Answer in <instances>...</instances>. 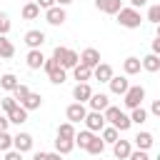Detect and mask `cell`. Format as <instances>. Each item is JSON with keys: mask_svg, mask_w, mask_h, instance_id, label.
<instances>
[{"mask_svg": "<svg viewBox=\"0 0 160 160\" xmlns=\"http://www.w3.org/2000/svg\"><path fill=\"white\" fill-rule=\"evenodd\" d=\"M5 160H22V152H18V150H5Z\"/></svg>", "mask_w": 160, "mask_h": 160, "instance_id": "ab89813d", "label": "cell"}, {"mask_svg": "<svg viewBox=\"0 0 160 160\" xmlns=\"http://www.w3.org/2000/svg\"><path fill=\"white\" fill-rule=\"evenodd\" d=\"M70 2H75V0H55V5H60V8H65V5H70Z\"/></svg>", "mask_w": 160, "mask_h": 160, "instance_id": "c3c4849f", "label": "cell"}, {"mask_svg": "<svg viewBox=\"0 0 160 160\" xmlns=\"http://www.w3.org/2000/svg\"><path fill=\"white\" fill-rule=\"evenodd\" d=\"M12 150H18V152L32 150V135H30V132H18V135H12Z\"/></svg>", "mask_w": 160, "mask_h": 160, "instance_id": "ba28073f", "label": "cell"}, {"mask_svg": "<svg viewBox=\"0 0 160 160\" xmlns=\"http://www.w3.org/2000/svg\"><path fill=\"white\" fill-rule=\"evenodd\" d=\"M8 115V120L12 122V125H22V122H28V110L22 108V105H15L10 112H5Z\"/></svg>", "mask_w": 160, "mask_h": 160, "instance_id": "e0dca14e", "label": "cell"}, {"mask_svg": "<svg viewBox=\"0 0 160 160\" xmlns=\"http://www.w3.org/2000/svg\"><path fill=\"white\" fill-rule=\"evenodd\" d=\"M145 5H148V0H130V8H135V10L138 8H145Z\"/></svg>", "mask_w": 160, "mask_h": 160, "instance_id": "7bdbcfd3", "label": "cell"}, {"mask_svg": "<svg viewBox=\"0 0 160 160\" xmlns=\"http://www.w3.org/2000/svg\"><path fill=\"white\" fill-rule=\"evenodd\" d=\"M20 105H22V108H25L28 112H30V110H38V108L42 105V95H40V92H32V90H30V95H28V98H25V100H22Z\"/></svg>", "mask_w": 160, "mask_h": 160, "instance_id": "44dd1931", "label": "cell"}, {"mask_svg": "<svg viewBox=\"0 0 160 160\" xmlns=\"http://www.w3.org/2000/svg\"><path fill=\"white\" fill-rule=\"evenodd\" d=\"M85 112H88V108H85V102H72V105H68V110H65V118H68V122H82L85 120Z\"/></svg>", "mask_w": 160, "mask_h": 160, "instance_id": "8992f818", "label": "cell"}, {"mask_svg": "<svg viewBox=\"0 0 160 160\" xmlns=\"http://www.w3.org/2000/svg\"><path fill=\"white\" fill-rule=\"evenodd\" d=\"M45 40H48V38H45L42 30H28V32H25V45H28L30 50H40Z\"/></svg>", "mask_w": 160, "mask_h": 160, "instance_id": "9c48e42d", "label": "cell"}, {"mask_svg": "<svg viewBox=\"0 0 160 160\" xmlns=\"http://www.w3.org/2000/svg\"><path fill=\"white\" fill-rule=\"evenodd\" d=\"M8 125H10L8 115H2V112H0V130H8Z\"/></svg>", "mask_w": 160, "mask_h": 160, "instance_id": "ee69618b", "label": "cell"}, {"mask_svg": "<svg viewBox=\"0 0 160 160\" xmlns=\"http://www.w3.org/2000/svg\"><path fill=\"white\" fill-rule=\"evenodd\" d=\"M92 75H95V80H100V82H108L115 72H112V68L108 65V62H98L95 68H92Z\"/></svg>", "mask_w": 160, "mask_h": 160, "instance_id": "2e32d148", "label": "cell"}, {"mask_svg": "<svg viewBox=\"0 0 160 160\" xmlns=\"http://www.w3.org/2000/svg\"><path fill=\"white\" fill-rule=\"evenodd\" d=\"M150 52L160 55V38H155V40H152V50H150Z\"/></svg>", "mask_w": 160, "mask_h": 160, "instance_id": "f6af8a7d", "label": "cell"}, {"mask_svg": "<svg viewBox=\"0 0 160 160\" xmlns=\"http://www.w3.org/2000/svg\"><path fill=\"white\" fill-rule=\"evenodd\" d=\"M48 78H50V82H52V85H62V82L68 80V70H65V68H60V65H55V68L48 72Z\"/></svg>", "mask_w": 160, "mask_h": 160, "instance_id": "7402d4cb", "label": "cell"}, {"mask_svg": "<svg viewBox=\"0 0 160 160\" xmlns=\"http://www.w3.org/2000/svg\"><path fill=\"white\" fill-rule=\"evenodd\" d=\"M145 120H148V110H145L142 105L132 108V112H130V122H135V125H142Z\"/></svg>", "mask_w": 160, "mask_h": 160, "instance_id": "f546056e", "label": "cell"}, {"mask_svg": "<svg viewBox=\"0 0 160 160\" xmlns=\"http://www.w3.org/2000/svg\"><path fill=\"white\" fill-rule=\"evenodd\" d=\"M108 85H110L112 95H125V90L130 88V80H128V75H112L108 80Z\"/></svg>", "mask_w": 160, "mask_h": 160, "instance_id": "52a82bcc", "label": "cell"}, {"mask_svg": "<svg viewBox=\"0 0 160 160\" xmlns=\"http://www.w3.org/2000/svg\"><path fill=\"white\" fill-rule=\"evenodd\" d=\"M18 85H20V82H18V78H15L12 72H5V75H0V88H2V90L12 92V90H15Z\"/></svg>", "mask_w": 160, "mask_h": 160, "instance_id": "484cf974", "label": "cell"}, {"mask_svg": "<svg viewBox=\"0 0 160 160\" xmlns=\"http://www.w3.org/2000/svg\"><path fill=\"white\" fill-rule=\"evenodd\" d=\"M130 125H132V122H130V115H125L122 110H120V115L112 120V128H115L118 132H125V130H130Z\"/></svg>", "mask_w": 160, "mask_h": 160, "instance_id": "4316f807", "label": "cell"}, {"mask_svg": "<svg viewBox=\"0 0 160 160\" xmlns=\"http://www.w3.org/2000/svg\"><path fill=\"white\" fill-rule=\"evenodd\" d=\"M115 15H118V22H120L122 28H128V30H135V28H140V22H142V18H140V12H138L135 8H120Z\"/></svg>", "mask_w": 160, "mask_h": 160, "instance_id": "7a4b0ae2", "label": "cell"}, {"mask_svg": "<svg viewBox=\"0 0 160 160\" xmlns=\"http://www.w3.org/2000/svg\"><path fill=\"white\" fill-rule=\"evenodd\" d=\"M35 5H38L40 10H48V8H52V5H55V0H35Z\"/></svg>", "mask_w": 160, "mask_h": 160, "instance_id": "60d3db41", "label": "cell"}, {"mask_svg": "<svg viewBox=\"0 0 160 160\" xmlns=\"http://www.w3.org/2000/svg\"><path fill=\"white\" fill-rule=\"evenodd\" d=\"M118 138H120V132H118V130H115V128H112V125H105V128H102V130H100V140H102V142H105V145H108V142H110V145H112V142H115V140H118Z\"/></svg>", "mask_w": 160, "mask_h": 160, "instance_id": "83f0119b", "label": "cell"}, {"mask_svg": "<svg viewBox=\"0 0 160 160\" xmlns=\"http://www.w3.org/2000/svg\"><path fill=\"white\" fill-rule=\"evenodd\" d=\"M90 95H92L90 82H78V85L72 88V98H75V102H88Z\"/></svg>", "mask_w": 160, "mask_h": 160, "instance_id": "8fae6325", "label": "cell"}, {"mask_svg": "<svg viewBox=\"0 0 160 160\" xmlns=\"http://www.w3.org/2000/svg\"><path fill=\"white\" fill-rule=\"evenodd\" d=\"M45 20H48V25H62L65 20H68V12H65V8H60V5H52V8H48L45 10Z\"/></svg>", "mask_w": 160, "mask_h": 160, "instance_id": "5b68a950", "label": "cell"}, {"mask_svg": "<svg viewBox=\"0 0 160 160\" xmlns=\"http://www.w3.org/2000/svg\"><path fill=\"white\" fill-rule=\"evenodd\" d=\"M142 68H140V58H135V55H130V58H125L122 60V72L130 78V75H138Z\"/></svg>", "mask_w": 160, "mask_h": 160, "instance_id": "d6986e66", "label": "cell"}, {"mask_svg": "<svg viewBox=\"0 0 160 160\" xmlns=\"http://www.w3.org/2000/svg\"><path fill=\"white\" fill-rule=\"evenodd\" d=\"M10 28H12V22H10L8 12H0V35H8V32H10Z\"/></svg>", "mask_w": 160, "mask_h": 160, "instance_id": "74e56055", "label": "cell"}, {"mask_svg": "<svg viewBox=\"0 0 160 160\" xmlns=\"http://www.w3.org/2000/svg\"><path fill=\"white\" fill-rule=\"evenodd\" d=\"M12 55H15V45H12V40H8V35H0V58L8 60V58H12Z\"/></svg>", "mask_w": 160, "mask_h": 160, "instance_id": "cb8c5ba5", "label": "cell"}, {"mask_svg": "<svg viewBox=\"0 0 160 160\" xmlns=\"http://www.w3.org/2000/svg\"><path fill=\"white\" fill-rule=\"evenodd\" d=\"M15 105H18V100H15L12 95H5V98L0 100V108H2V112H10V110H12Z\"/></svg>", "mask_w": 160, "mask_h": 160, "instance_id": "8d00e7d4", "label": "cell"}, {"mask_svg": "<svg viewBox=\"0 0 160 160\" xmlns=\"http://www.w3.org/2000/svg\"><path fill=\"white\" fill-rule=\"evenodd\" d=\"M140 68H142V70H148V72H158V70H160V55L148 52V55L140 60Z\"/></svg>", "mask_w": 160, "mask_h": 160, "instance_id": "9a60e30c", "label": "cell"}, {"mask_svg": "<svg viewBox=\"0 0 160 160\" xmlns=\"http://www.w3.org/2000/svg\"><path fill=\"white\" fill-rule=\"evenodd\" d=\"M28 95H30V88H28V85H18V88L12 90V98L18 100V105H20V102H22Z\"/></svg>", "mask_w": 160, "mask_h": 160, "instance_id": "e575fe53", "label": "cell"}, {"mask_svg": "<svg viewBox=\"0 0 160 160\" xmlns=\"http://www.w3.org/2000/svg\"><path fill=\"white\" fill-rule=\"evenodd\" d=\"M25 2H35V0H25Z\"/></svg>", "mask_w": 160, "mask_h": 160, "instance_id": "681fc988", "label": "cell"}, {"mask_svg": "<svg viewBox=\"0 0 160 160\" xmlns=\"http://www.w3.org/2000/svg\"><path fill=\"white\" fill-rule=\"evenodd\" d=\"M78 62H80V65H85V68H90V70H92V68H95V65H98V62H100V52H98V50H95V48H85V50H82V52H80V60H78Z\"/></svg>", "mask_w": 160, "mask_h": 160, "instance_id": "30bf717a", "label": "cell"}, {"mask_svg": "<svg viewBox=\"0 0 160 160\" xmlns=\"http://www.w3.org/2000/svg\"><path fill=\"white\" fill-rule=\"evenodd\" d=\"M128 160H150V155H148V150H130Z\"/></svg>", "mask_w": 160, "mask_h": 160, "instance_id": "f35d334b", "label": "cell"}, {"mask_svg": "<svg viewBox=\"0 0 160 160\" xmlns=\"http://www.w3.org/2000/svg\"><path fill=\"white\" fill-rule=\"evenodd\" d=\"M10 148H12V135L8 130H0V152H5Z\"/></svg>", "mask_w": 160, "mask_h": 160, "instance_id": "836d02e7", "label": "cell"}, {"mask_svg": "<svg viewBox=\"0 0 160 160\" xmlns=\"http://www.w3.org/2000/svg\"><path fill=\"white\" fill-rule=\"evenodd\" d=\"M58 138H75V125L72 122H62L60 128H58Z\"/></svg>", "mask_w": 160, "mask_h": 160, "instance_id": "d6a6232c", "label": "cell"}, {"mask_svg": "<svg viewBox=\"0 0 160 160\" xmlns=\"http://www.w3.org/2000/svg\"><path fill=\"white\" fill-rule=\"evenodd\" d=\"M85 150H88L90 155H102V150H105V142L100 140V135H95V138L90 140V145H88Z\"/></svg>", "mask_w": 160, "mask_h": 160, "instance_id": "1f68e13d", "label": "cell"}, {"mask_svg": "<svg viewBox=\"0 0 160 160\" xmlns=\"http://www.w3.org/2000/svg\"><path fill=\"white\" fill-rule=\"evenodd\" d=\"M92 138H95V132H90V130L85 128V130H80V132H75V138H72V142H75L78 148H82V150H85V148L90 145V140H92Z\"/></svg>", "mask_w": 160, "mask_h": 160, "instance_id": "603a6c76", "label": "cell"}, {"mask_svg": "<svg viewBox=\"0 0 160 160\" xmlns=\"http://www.w3.org/2000/svg\"><path fill=\"white\" fill-rule=\"evenodd\" d=\"M22 18H25V20H35V18H40V8H38L35 2H25V5H22Z\"/></svg>", "mask_w": 160, "mask_h": 160, "instance_id": "4dcf8cb0", "label": "cell"}, {"mask_svg": "<svg viewBox=\"0 0 160 160\" xmlns=\"http://www.w3.org/2000/svg\"><path fill=\"white\" fill-rule=\"evenodd\" d=\"M72 78H75V80H78V82H88V80H90V78H92V70H90V68H85V65H80V62H78V65H75V68H72Z\"/></svg>", "mask_w": 160, "mask_h": 160, "instance_id": "d4e9b609", "label": "cell"}, {"mask_svg": "<svg viewBox=\"0 0 160 160\" xmlns=\"http://www.w3.org/2000/svg\"><path fill=\"white\" fill-rule=\"evenodd\" d=\"M130 150H132V145H130V140H115L112 142V155L118 158V160H128V155H130Z\"/></svg>", "mask_w": 160, "mask_h": 160, "instance_id": "4fadbf2b", "label": "cell"}, {"mask_svg": "<svg viewBox=\"0 0 160 160\" xmlns=\"http://www.w3.org/2000/svg\"><path fill=\"white\" fill-rule=\"evenodd\" d=\"M95 8L100 12H108V15H115L120 8H122V0H95Z\"/></svg>", "mask_w": 160, "mask_h": 160, "instance_id": "5bb4252c", "label": "cell"}, {"mask_svg": "<svg viewBox=\"0 0 160 160\" xmlns=\"http://www.w3.org/2000/svg\"><path fill=\"white\" fill-rule=\"evenodd\" d=\"M150 112L160 118V100H152V105H150Z\"/></svg>", "mask_w": 160, "mask_h": 160, "instance_id": "b9f144b4", "label": "cell"}, {"mask_svg": "<svg viewBox=\"0 0 160 160\" xmlns=\"http://www.w3.org/2000/svg\"><path fill=\"white\" fill-rule=\"evenodd\" d=\"M52 58H55V60H58V65H60V68H65V70H72V68L78 65V60H80V55H78L75 50L62 48V45H58V48L52 50Z\"/></svg>", "mask_w": 160, "mask_h": 160, "instance_id": "6da1fadb", "label": "cell"}, {"mask_svg": "<svg viewBox=\"0 0 160 160\" xmlns=\"http://www.w3.org/2000/svg\"><path fill=\"white\" fill-rule=\"evenodd\" d=\"M25 62H28V68H30V70H40V68H42V62H45V55H42L40 50H30V52L25 55Z\"/></svg>", "mask_w": 160, "mask_h": 160, "instance_id": "ac0fdd59", "label": "cell"}, {"mask_svg": "<svg viewBox=\"0 0 160 160\" xmlns=\"http://www.w3.org/2000/svg\"><path fill=\"white\" fill-rule=\"evenodd\" d=\"M125 108H138V105H142V100H145V88L142 85H130L128 90H125Z\"/></svg>", "mask_w": 160, "mask_h": 160, "instance_id": "3957f363", "label": "cell"}, {"mask_svg": "<svg viewBox=\"0 0 160 160\" xmlns=\"http://www.w3.org/2000/svg\"><path fill=\"white\" fill-rule=\"evenodd\" d=\"M48 160H62L60 152H48Z\"/></svg>", "mask_w": 160, "mask_h": 160, "instance_id": "7dc6e473", "label": "cell"}, {"mask_svg": "<svg viewBox=\"0 0 160 160\" xmlns=\"http://www.w3.org/2000/svg\"><path fill=\"white\" fill-rule=\"evenodd\" d=\"M32 160H48V152H42V150H40V152H35V155H32Z\"/></svg>", "mask_w": 160, "mask_h": 160, "instance_id": "bcb514c9", "label": "cell"}, {"mask_svg": "<svg viewBox=\"0 0 160 160\" xmlns=\"http://www.w3.org/2000/svg\"><path fill=\"white\" fill-rule=\"evenodd\" d=\"M148 22H152V25L160 22V5H150L148 8Z\"/></svg>", "mask_w": 160, "mask_h": 160, "instance_id": "d590c367", "label": "cell"}, {"mask_svg": "<svg viewBox=\"0 0 160 160\" xmlns=\"http://www.w3.org/2000/svg\"><path fill=\"white\" fill-rule=\"evenodd\" d=\"M85 128L90 130V132H100L102 128H105V118H102V112H98V110H90V112H85Z\"/></svg>", "mask_w": 160, "mask_h": 160, "instance_id": "277c9868", "label": "cell"}, {"mask_svg": "<svg viewBox=\"0 0 160 160\" xmlns=\"http://www.w3.org/2000/svg\"><path fill=\"white\" fill-rule=\"evenodd\" d=\"M88 105H90V110L102 112V110L110 105V98H108L105 92H92V95H90V100H88Z\"/></svg>", "mask_w": 160, "mask_h": 160, "instance_id": "7c38bea8", "label": "cell"}, {"mask_svg": "<svg viewBox=\"0 0 160 160\" xmlns=\"http://www.w3.org/2000/svg\"><path fill=\"white\" fill-rule=\"evenodd\" d=\"M135 145H138V150H150L152 148V142H155V138H152V132H148V130H142V132H138L135 138Z\"/></svg>", "mask_w": 160, "mask_h": 160, "instance_id": "ffe728a7", "label": "cell"}, {"mask_svg": "<svg viewBox=\"0 0 160 160\" xmlns=\"http://www.w3.org/2000/svg\"><path fill=\"white\" fill-rule=\"evenodd\" d=\"M72 148H75V142H72L70 138H58V140H55V152H60V155L72 152Z\"/></svg>", "mask_w": 160, "mask_h": 160, "instance_id": "f1b7e54d", "label": "cell"}]
</instances>
